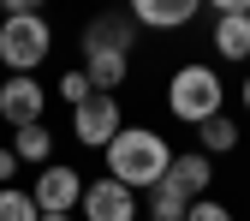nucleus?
<instances>
[{
  "instance_id": "nucleus-13",
  "label": "nucleus",
  "mask_w": 250,
  "mask_h": 221,
  "mask_svg": "<svg viewBox=\"0 0 250 221\" xmlns=\"http://www.w3.org/2000/svg\"><path fill=\"white\" fill-rule=\"evenodd\" d=\"M48 149H54V132H48V125H24V132H12V155H18V162H42L48 168Z\"/></svg>"
},
{
  "instance_id": "nucleus-7",
  "label": "nucleus",
  "mask_w": 250,
  "mask_h": 221,
  "mask_svg": "<svg viewBox=\"0 0 250 221\" xmlns=\"http://www.w3.org/2000/svg\"><path fill=\"white\" fill-rule=\"evenodd\" d=\"M83 221H137V192H125L119 179L83 185Z\"/></svg>"
},
{
  "instance_id": "nucleus-8",
  "label": "nucleus",
  "mask_w": 250,
  "mask_h": 221,
  "mask_svg": "<svg viewBox=\"0 0 250 221\" xmlns=\"http://www.w3.org/2000/svg\"><path fill=\"white\" fill-rule=\"evenodd\" d=\"M89 48H107V54H131L137 48V18L131 12H102L83 24V54Z\"/></svg>"
},
{
  "instance_id": "nucleus-14",
  "label": "nucleus",
  "mask_w": 250,
  "mask_h": 221,
  "mask_svg": "<svg viewBox=\"0 0 250 221\" xmlns=\"http://www.w3.org/2000/svg\"><path fill=\"white\" fill-rule=\"evenodd\" d=\"M197 144H203V155H227V149L238 144V125H232L227 114H214V120L197 125Z\"/></svg>"
},
{
  "instance_id": "nucleus-15",
  "label": "nucleus",
  "mask_w": 250,
  "mask_h": 221,
  "mask_svg": "<svg viewBox=\"0 0 250 221\" xmlns=\"http://www.w3.org/2000/svg\"><path fill=\"white\" fill-rule=\"evenodd\" d=\"M185 215H191V197L173 192V185L161 179V185H155V197H149V221H185Z\"/></svg>"
},
{
  "instance_id": "nucleus-9",
  "label": "nucleus",
  "mask_w": 250,
  "mask_h": 221,
  "mask_svg": "<svg viewBox=\"0 0 250 221\" xmlns=\"http://www.w3.org/2000/svg\"><path fill=\"white\" fill-rule=\"evenodd\" d=\"M125 72H131V54H107V48L83 54V78L96 84V96H113V90L125 84Z\"/></svg>"
},
{
  "instance_id": "nucleus-21",
  "label": "nucleus",
  "mask_w": 250,
  "mask_h": 221,
  "mask_svg": "<svg viewBox=\"0 0 250 221\" xmlns=\"http://www.w3.org/2000/svg\"><path fill=\"white\" fill-rule=\"evenodd\" d=\"M244 108H250V78H244Z\"/></svg>"
},
{
  "instance_id": "nucleus-18",
  "label": "nucleus",
  "mask_w": 250,
  "mask_h": 221,
  "mask_svg": "<svg viewBox=\"0 0 250 221\" xmlns=\"http://www.w3.org/2000/svg\"><path fill=\"white\" fill-rule=\"evenodd\" d=\"M185 221H232V215H227L221 203H214V197H197V203H191V215H185Z\"/></svg>"
},
{
  "instance_id": "nucleus-19",
  "label": "nucleus",
  "mask_w": 250,
  "mask_h": 221,
  "mask_svg": "<svg viewBox=\"0 0 250 221\" xmlns=\"http://www.w3.org/2000/svg\"><path fill=\"white\" fill-rule=\"evenodd\" d=\"M12 173H18V155H12V149H0V185H12Z\"/></svg>"
},
{
  "instance_id": "nucleus-2",
  "label": "nucleus",
  "mask_w": 250,
  "mask_h": 221,
  "mask_svg": "<svg viewBox=\"0 0 250 221\" xmlns=\"http://www.w3.org/2000/svg\"><path fill=\"white\" fill-rule=\"evenodd\" d=\"M54 54V30L42 12H6L0 24V60L12 66V78H36V66Z\"/></svg>"
},
{
  "instance_id": "nucleus-12",
  "label": "nucleus",
  "mask_w": 250,
  "mask_h": 221,
  "mask_svg": "<svg viewBox=\"0 0 250 221\" xmlns=\"http://www.w3.org/2000/svg\"><path fill=\"white\" fill-rule=\"evenodd\" d=\"M214 48H221V60H250V6L214 12Z\"/></svg>"
},
{
  "instance_id": "nucleus-4",
  "label": "nucleus",
  "mask_w": 250,
  "mask_h": 221,
  "mask_svg": "<svg viewBox=\"0 0 250 221\" xmlns=\"http://www.w3.org/2000/svg\"><path fill=\"white\" fill-rule=\"evenodd\" d=\"M30 197H36L42 215H72V209L83 203V179H78V168L48 162V168L36 173V185H30Z\"/></svg>"
},
{
  "instance_id": "nucleus-3",
  "label": "nucleus",
  "mask_w": 250,
  "mask_h": 221,
  "mask_svg": "<svg viewBox=\"0 0 250 221\" xmlns=\"http://www.w3.org/2000/svg\"><path fill=\"white\" fill-rule=\"evenodd\" d=\"M167 108H173V120H185V125H203V120H214L221 114V72L214 66H179L173 72V84H167Z\"/></svg>"
},
{
  "instance_id": "nucleus-20",
  "label": "nucleus",
  "mask_w": 250,
  "mask_h": 221,
  "mask_svg": "<svg viewBox=\"0 0 250 221\" xmlns=\"http://www.w3.org/2000/svg\"><path fill=\"white\" fill-rule=\"evenodd\" d=\"M42 221H72V215H42Z\"/></svg>"
},
{
  "instance_id": "nucleus-6",
  "label": "nucleus",
  "mask_w": 250,
  "mask_h": 221,
  "mask_svg": "<svg viewBox=\"0 0 250 221\" xmlns=\"http://www.w3.org/2000/svg\"><path fill=\"white\" fill-rule=\"evenodd\" d=\"M42 108H48V90L36 78H6L0 84V120L24 132V125H42Z\"/></svg>"
},
{
  "instance_id": "nucleus-16",
  "label": "nucleus",
  "mask_w": 250,
  "mask_h": 221,
  "mask_svg": "<svg viewBox=\"0 0 250 221\" xmlns=\"http://www.w3.org/2000/svg\"><path fill=\"white\" fill-rule=\"evenodd\" d=\"M0 221H42V209H36V197H30V192L0 185Z\"/></svg>"
},
{
  "instance_id": "nucleus-17",
  "label": "nucleus",
  "mask_w": 250,
  "mask_h": 221,
  "mask_svg": "<svg viewBox=\"0 0 250 221\" xmlns=\"http://www.w3.org/2000/svg\"><path fill=\"white\" fill-rule=\"evenodd\" d=\"M60 96H66V102H72V108H83V102H89V96H96V84H89V78H83V72H78V66H72V72H66V78H60Z\"/></svg>"
},
{
  "instance_id": "nucleus-11",
  "label": "nucleus",
  "mask_w": 250,
  "mask_h": 221,
  "mask_svg": "<svg viewBox=\"0 0 250 221\" xmlns=\"http://www.w3.org/2000/svg\"><path fill=\"white\" fill-rule=\"evenodd\" d=\"M208 179H214V162H208L203 149L173 155V168H167V185H173V192H185L191 203H197V192H208Z\"/></svg>"
},
{
  "instance_id": "nucleus-5",
  "label": "nucleus",
  "mask_w": 250,
  "mask_h": 221,
  "mask_svg": "<svg viewBox=\"0 0 250 221\" xmlns=\"http://www.w3.org/2000/svg\"><path fill=\"white\" fill-rule=\"evenodd\" d=\"M72 132H78V144H89V149H107V144L125 132L119 102H113V96H89L83 108H72Z\"/></svg>"
},
{
  "instance_id": "nucleus-10",
  "label": "nucleus",
  "mask_w": 250,
  "mask_h": 221,
  "mask_svg": "<svg viewBox=\"0 0 250 221\" xmlns=\"http://www.w3.org/2000/svg\"><path fill=\"white\" fill-rule=\"evenodd\" d=\"M131 18L149 24V30H185V24L197 18V0H137Z\"/></svg>"
},
{
  "instance_id": "nucleus-1",
  "label": "nucleus",
  "mask_w": 250,
  "mask_h": 221,
  "mask_svg": "<svg viewBox=\"0 0 250 221\" xmlns=\"http://www.w3.org/2000/svg\"><path fill=\"white\" fill-rule=\"evenodd\" d=\"M107 155V179H119L125 192H143V185H161L173 168V144L149 125H125V132L102 149Z\"/></svg>"
}]
</instances>
